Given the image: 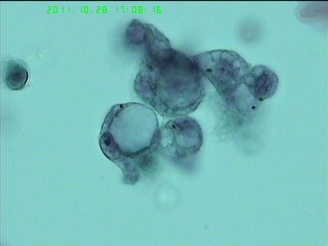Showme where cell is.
<instances>
[{"label":"cell","mask_w":328,"mask_h":246,"mask_svg":"<svg viewBox=\"0 0 328 246\" xmlns=\"http://www.w3.org/2000/svg\"><path fill=\"white\" fill-rule=\"evenodd\" d=\"M203 142L202 129L194 118H172L159 128L156 145L159 154L180 163L194 156Z\"/></svg>","instance_id":"cell-4"},{"label":"cell","mask_w":328,"mask_h":246,"mask_svg":"<svg viewBox=\"0 0 328 246\" xmlns=\"http://www.w3.org/2000/svg\"><path fill=\"white\" fill-rule=\"evenodd\" d=\"M159 124L151 108L137 102L116 104L102 125L99 146L105 155L121 170L124 180L135 183L158 165Z\"/></svg>","instance_id":"cell-2"},{"label":"cell","mask_w":328,"mask_h":246,"mask_svg":"<svg viewBox=\"0 0 328 246\" xmlns=\"http://www.w3.org/2000/svg\"><path fill=\"white\" fill-rule=\"evenodd\" d=\"M243 84L255 98L263 101L276 92L279 79L271 68L264 65H256L251 67Z\"/></svg>","instance_id":"cell-6"},{"label":"cell","mask_w":328,"mask_h":246,"mask_svg":"<svg viewBox=\"0 0 328 246\" xmlns=\"http://www.w3.org/2000/svg\"><path fill=\"white\" fill-rule=\"evenodd\" d=\"M125 37L129 44L140 49L141 54L171 46L169 39L156 27L138 19L128 25Z\"/></svg>","instance_id":"cell-5"},{"label":"cell","mask_w":328,"mask_h":246,"mask_svg":"<svg viewBox=\"0 0 328 246\" xmlns=\"http://www.w3.org/2000/svg\"><path fill=\"white\" fill-rule=\"evenodd\" d=\"M133 89L161 116L194 112L206 96L204 76L192 57L172 46L143 53Z\"/></svg>","instance_id":"cell-1"},{"label":"cell","mask_w":328,"mask_h":246,"mask_svg":"<svg viewBox=\"0 0 328 246\" xmlns=\"http://www.w3.org/2000/svg\"><path fill=\"white\" fill-rule=\"evenodd\" d=\"M192 58L203 76L228 102L234 100L251 67L241 55L230 50L205 51Z\"/></svg>","instance_id":"cell-3"},{"label":"cell","mask_w":328,"mask_h":246,"mask_svg":"<svg viewBox=\"0 0 328 246\" xmlns=\"http://www.w3.org/2000/svg\"><path fill=\"white\" fill-rule=\"evenodd\" d=\"M28 79V72L20 63L13 60L6 63L4 68V79L10 89L17 90L22 89Z\"/></svg>","instance_id":"cell-7"}]
</instances>
